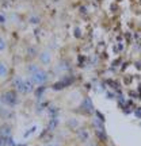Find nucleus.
<instances>
[{"instance_id": "nucleus-1", "label": "nucleus", "mask_w": 141, "mask_h": 146, "mask_svg": "<svg viewBox=\"0 0 141 146\" xmlns=\"http://www.w3.org/2000/svg\"><path fill=\"white\" fill-rule=\"evenodd\" d=\"M31 77L33 80H34V83L37 84H42L45 80H46V74L42 72V70H38V69H35L34 72H31Z\"/></svg>"}, {"instance_id": "nucleus-3", "label": "nucleus", "mask_w": 141, "mask_h": 146, "mask_svg": "<svg viewBox=\"0 0 141 146\" xmlns=\"http://www.w3.org/2000/svg\"><path fill=\"white\" fill-rule=\"evenodd\" d=\"M1 49H4V42L0 39V50H1Z\"/></svg>"}, {"instance_id": "nucleus-2", "label": "nucleus", "mask_w": 141, "mask_h": 146, "mask_svg": "<svg viewBox=\"0 0 141 146\" xmlns=\"http://www.w3.org/2000/svg\"><path fill=\"white\" fill-rule=\"evenodd\" d=\"M5 73H7V68H5L3 64H0V77H3Z\"/></svg>"}]
</instances>
